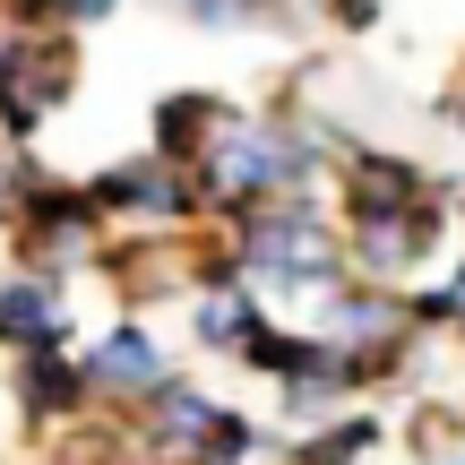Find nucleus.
<instances>
[{"label":"nucleus","instance_id":"nucleus-12","mask_svg":"<svg viewBox=\"0 0 465 465\" xmlns=\"http://www.w3.org/2000/svg\"><path fill=\"white\" fill-rule=\"evenodd\" d=\"M267 311L250 284H216V293H190V336H199V353H232L242 362L250 345H259Z\"/></svg>","mask_w":465,"mask_h":465},{"label":"nucleus","instance_id":"nucleus-8","mask_svg":"<svg viewBox=\"0 0 465 465\" xmlns=\"http://www.w3.org/2000/svg\"><path fill=\"white\" fill-rule=\"evenodd\" d=\"M9 405H17V422H26V431H52V440H61L69 422H86V414H95L86 362H69V353H17Z\"/></svg>","mask_w":465,"mask_h":465},{"label":"nucleus","instance_id":"nucleus-2","mask_svg":"<svg viewBox=\"0 0 465 465\" xmlns=\"http://www.w3.org/2000/svg\"><path fill=\"white\" fill-rule=\"evenodd\" d=\"M232 267H242L250 293H276V302H328L336 284H353L345 224L319 216V190L232 216Z\"/></svg>","mask_w":465,"mask_h":465},{"label":"nucleus","instance_id":"nucleus-15","mask_svg":"<svg viewBox=\"0 0 465 465\" xmlns=\"http://www.w3.org/2000/svg\"><path fill=\"white\" fill-rule=\"evenodd\" d=\"M121 0H9V26L26 35H95Z\"/></svg>","mask_w":465,"mask_h":465},{"label":"nucleus","instance_id":"nucleus-6","mask_svg":"<svg viewBox=\"0 0 465 465\" xmlns=\"http://www.w3.org/2000/svg\"><path fill=\"white\" fill-rule=\"evenodd\" d=\"M440 232H449V199H422V207H397V216H345V259L362 284H388L405 293L422 259H440Z\"/></svg>","mask_w":465,"mask_h":465},{"label":"nucleus","instance_id":"nucleus-10","mask_svg":"<svg viewBox=\"0 0 465 465\" xmlns=\"http://www.w3.org/2000/svg\"><path fill=\"white\" fill-rule=\"evenodd\" d=\"M336 199H345V216H397V207L440 199V182H431V164H414V155L353 147L345 164H336Z\"/></svg>","mask_w":465,"mask_h":465},{"label":"nucleus","instance_id":"nucleus-13","mask_svg":"<svg viewBox=\"0 0 465 465\" xmlns=\"http://www.w3.org/2000/svg\"><path fill=\"white\" fill-rule=\"evenodd\" d=\"M224 113H232L224 95H190V86H182V95H164V104H155V155H173V164L199 173V155L216 147Z\"/></svg>","mask_w":465,"mask_h":465},{"label":"nucleus","instance_id":"nucleus-16","mask_svg":"<svg viewBox=\"0 0 465 465\" xmlns=\"http://www.w3.org/2000/svg\"><path fill=\"white\" fill-rule=\"evenodd\" d=\"M35 182H44V164H35L17 138H0V232H9L17 216H26V199H35Z\"/></svg>","mask_w":465,"mask_h":465},{"label":"nucleus","instance_id":"nucleus-17","mask_svg":"<svg viewBox=\"0 0 465 465\" xmlns=\"http://www.w3.org/2000/svg\"><path fill=\"white\" fill-rule=\"evenodd\" d=\"M173 9H182L199 35H242V26H259V9H250V0H173Z\"/></svg>","mask_w":465,"mask_h":465},{"label":"nucleus","instance_id":"nucleus-18","mask_svg":"<svg viewBox=\"0 0 465 465\" xmlns=\"http://www.w3.org/2000/svg\"><path fill=\"white\" fill-rule=\"evenodd\" d=\"M440 293H449V328H457V336H465V259H457V267H449V284H440Z\"/></svg>","mask_w":465,"mask_h":465},{"label":"nucleus","instance_id":"nucleus-19","mask_svg":"<svg viewBox=\"0 0 465 465\" xmlns=\"http://www.w3.org/2000/svg\"><path fill=\"white\" fill-rule=\"evenodd\" d=\"M336 17H345V26H371V17H380V0H336Z\"/></svg>","mask_w":465,"mask_h":465},{"label":"nucleus","instance_id":"nucleus-7","mask_svg":"<svg viewBox=\"0 0 465 465\" xmlns=\"http://www.w3.org/2000/svg\"><path fill=\"white\" fill-rule=\"evenodd\" d=\"M232 422L224 397H207L199 380H164L147 405H138V449H147V465H199V449L216 440Z\"/></svg>","mask_w":465,"mask_h":465},{"label":"nucleus","instance_id":"nucleus-1","mask_svg":"<svg viewBox=\"0 0 465 465\" xmlns=\"http://www.w3.org/2000/svg\"><path fill=\"white\" fill-rule=\"evenodd\" d=\"M328 147L311 138L302 113H224L216 147L199 155V182H207V216H250L267 199H311Z\"/></svg>","mask_w":465,"mask_h":465},{"label":"nucleus","instance_id":"nucleus-11","mask_svg":"<svg viewBox=\"0 0 465 465\" xmlns=\"http://www.w3.org/2000/svg\"><path fill=\"white\" fill-rule=\"evenodd\" d=\"M0 345L9 353H61L69 345V284L35 276V267H9L0 276Z\"/></svg>","mask_w":465,"mask_h":465},{"label":"nucleus","instance_id":"nucleus-3","mask_svg":"<svg viewBox=\"0 0 465 465\" xmlns=\"http://www.w3.org/2000/svg\"><path fill=\"white\" fill-rule=\"evenodd\" d=\"M86 199L104 207V224H130V232H190L207 216V182L190 164H173V155H121V164H104L95 182H86Z\"/></svg>","mask_w":465,"mask_h":465},{"label":"nucleus","instance_id":"nucleus-20","mask_svg":"<svg viewBox=\"0 0 465 465\" xmlns=\"http://www.w3.org/2000/svg\"><path fill=\"white\" fill-rule=\"evenodd\" d=\"M449 465H465V457H449Z\"/></svg>","mask_w":465,"mask_h":465},{"label":"nucleus","instance_id":"nucleus-14","mask_svg":"<svg viewBox=\"0 0 465 465\" xmlns=\"http://www.w3.org/2000/svg\"><path fill=\"white\" fill-rule=\"evenodd\" d=\"M380 440H388V431H380V414H336V422H319V431H302L284 465H362Z\"/></svg>","mask_w":465,"mask_h":465},{"label":"nucleus","instance_id":"nucleus-4","mask_svg":"<svg viewBox=\"0 0 465 465\" xmlns=\"http://www.w3.org/2000/svg\"><path fill=\"white\" fill-rule=\"evenodd\" d=\"M9 250H17V267H35V276H78V267H95L104 250H113V224H104V207L86 199V182L69 190V182H35V199H26V216L9 224Z\"/></svg>","mask_w":465,"mask_h":465},{"label":"nucleus","instance_id":"nucleus-9","mask_svg":"<svg viewBox=\"0 0 465 465\" xmlns=\"http://www.w3.org/2000/svg\"><path fill=\"white\" fill-rule=\"evenodd\" d=\"M164 380H173V362H164V345H155L138 319H121V328H104L95 345H86V388H95V405H147Z\"/></svg>","mask_w":465,"mask_h":465},{"label":"nucleus","instance_id":"nucleus-5","mask_svg":"<svg viewBox=\"0 0 465 465\" xmlns=\"http://www.w3.org/2000/svg\"><path fill=\"white\" fill-rule=\"evenodd\" d=\"M302 328H319L328 336L336 353H353V362L371 371V388L388 380V371H405L414 362V311H405V293H388V284H336L328 302H311V319H302Z\"/></svg>","mask_w":465,"mask_h":465}]
</instances>
